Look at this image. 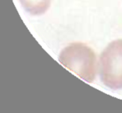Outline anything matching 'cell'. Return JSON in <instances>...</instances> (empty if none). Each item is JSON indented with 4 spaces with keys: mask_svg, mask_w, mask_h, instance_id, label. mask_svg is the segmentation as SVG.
I'll return each instance as SVG.
<instances>
[{
    "mask_svg": "<svg viewBox=\"0 0 122 113\" xmlns=\"http://www.w3.org/2000/svg\"><path fill=\"white\" fill-rule=\"evenodd\" d=\"M24 9L32 15H41L49 9L51 0H19Z\"/></svg>",
    "mask_w": 122,
    "mask_h": 113,
    "instance_id": "3",
    "label": "cell"
},
{
    "mask_svg": "<svg viewBox=\"0 0 122 113\" xmlns=\"http://www.w3.org/2000/svg\"><path fill=\"white\" fill-rule=\"evenodd\" d=\"M59 61L65 67L87 82L96 76V55L93 49L82 43H74L61 51Z\"/></svg>",
    "mask_w": 122,
    "mask_h": 113,
    "instance_id": "1",
    "label": "cell"
},
{
    "mask_svg": "<svg viewBox=\"0 0 122 113\" xmlns=\"http://www.w3.org/2000/svg\"><path fill=\"white\" fill-rule=\"evenodd\" d=\"M98 70L105 86L112 90L122 89V39L113 41L104 49Z\"/></svg>",
    "mask_w": 122,
    "mask_h": 113,
    "instance_id": "2",
    "label": "cell"
}]
</instances>
